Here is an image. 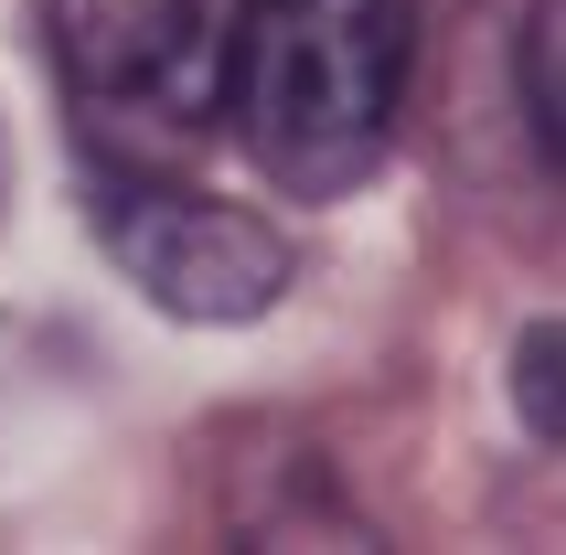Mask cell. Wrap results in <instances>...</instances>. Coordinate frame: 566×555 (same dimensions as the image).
<instances>
[{"label": "cell", "instance_id": "obj_1", "mask_svg": "<svg viewBox=\"0 0 566 555\" xmlns=\"http://www.w3.org/2000/svg\"><path fill=\"white\" fill-rule=\"evenodd\" d=\"M407 96V0H247L224 118L289 203H343Z\"/></svg>", "mask_w": 566, "mask_h": 555}, {"label": "cell", "instance_id": "obj_2", "mask_svg": "<svg viewBox=\"0 0 566 555\" xmlns=\"http://www.w3.org/2000/svg\"><path fill=\"white\" fill-rule=\"evenodd\" d=\"M235 32H247V0H54L75 96L96 118L160 128V139H192L224 118Z\"/></svg>", "mask_w": 566, "mask_h": 555}, {"label": "cell", "instance_id": "obj_3", "mask_svg": "<svg viewBox=\"0 0 566 555\" xmlns=\"http://www.w3.org/2000/svg\"><path fill=\"white\" fill-rule=\"evenodd\" d=\"M96 247L171 321H256L289 289L279 224L224 203V192H182V182H107L96 192Z\"/></svg>", "mask_w": 566, "mask_h": 555}, {"label": "cell", "instance_id": "obj_4", "mask_svg": "<svg viewBox=\"0 0 566 555\" xmlns=\"http://www.w3.org/2000/svg\"><path fill=\"white\" fill-rule=\"evenodd\" d=\"M556 11L566 0H524V128H535L545 171H556V150H566V128H556Z\"/></svg>", "mask_w": 566, "mask_h": 555}, {"label": "cell", "instance_id": "obj_5", "mask_svg": "<svg viewBox=\"0 0 566 555\" xmlns=\"http://www.w3.org/2000/svg\"><path fill=\"white\" fill-rule=\"evenodd\" d=\"M556 321H535V332H524V353H513V406H524V428L545 438V449H556Z\"/></svg>", "mask_w": 566, "mask_h": 555}]
</instances>
